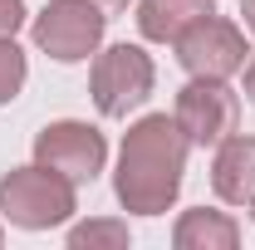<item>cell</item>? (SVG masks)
<instances>
[{"instance_id": "7a4b0ae2", "label": "cell", "mask_w": 255, "mask_h": 250, "mask_svg": "<svg viewBox=\"0 0 255 250\" xmlns=\"http://www.w3.org/2000/svg\"><path fill=\"white\" fill-rule=\"evenodd\" d=\"M0 216L15 221L20 231H49L74 216V182L54 167H20L0 177Z\"/></svg>"}, {"instance_id": "7c38bea8", "label": "cell", "mask_w": 255, "mask_h": 250, "mask_svg": "<svg viewBox=\"0 0 255 250\" xmlns=\"http://www.w3.org/2000/svg\"><path fill=\"white\" fill-rule=\"evenodd\" d=\"M20 89H25V49L10 34V39H0V103H10Z\"/></svg>"}, {"instance_id": "5bb4252c", "label": "cell", "mask_w": 255, "mask_h": 250, "mask_svg": "<svg viewBox=\"0 0 255 250\" xmlns=\"http://www.w3.org/2000/svg\"><path fill=\"white\" fill-rule=\"evenodd\" d=\"M241 15H246V30H255V0H241Z\"/></svg>"}, {"instance_id": "2e32d148", "label": "cell", "mask_w": 255, "mask_h": 250, "mask_svg": "<svg viewBox=\"0 0 255 250\" xmlns=\"http://www.w3.org/2000/svg\"><path fill=\"white\" fill-rule=\"evenodd\" d=\"M94 5H103V10H123L128 0H94Z\"/></svg>"}, {"instance_id": "3957f363", "label": "cell", "mask_w": 255, "mask_h": 250, "mask_svg": "<svg viewBox=\"0 0 255 250\" xmlns=\"http://www.w3.org/2000/svg\"><path fill=\"white\" fill-rule=\"evenodd\" d=\"M103 39V10L94 0H49L34 15V44L59 64L89 59Z\"/></svg>"}, {"instance_id": "ba28073f", "label": "cell", "mask_w": 255, "mask_h": 250, "mask_svg": "<svg viewBox=\"0 0 255 250\" xmlns=\"http://www.w3.org/2000/svg\"><path fill=\"white\" fill-rule=\"evenodd\" d=\"M211 187H216V196L231 201V206H246L255 196V142L251 137H236V132H231L226 142H216Z\"/></svg>"}, {"instance_id": "8fae6325", "label": "cell", "mask_w": 255, "mask_h": 250, "mask_svg": "<svg viewBox=\"0 0 255 250\" xmlns=\"http://www.w3.org/2000/svg\"><path fill=\"white\" fill-rule=\"evenodd\" d=\"M128 226L123 221H89V226H74L69 231V246L74 250H128Z\"/></svg>"}, {"instance_id": "52a82bcc", "label": "cell", "mask_w": 255, "mask_h": 250, "mask_svg": "<svg viewBox=\"0 0 255 250\" xmlns=\"http://www.w3.org/2000/svg\"><path fill=\"white\" fill-rule=\"evenodd\" d=\"M103 157H108V142L89 123H49L34 137V162L39 167H54L74 187L79 182H94L98 172H103Z\"/></svg>"}, {"instance_id": "30bf717a", "label": "cell", "mask_w": 255, "mask_h": 250, "mask_svg": "<svg viewBox=\"0 0 255 250\" xmlns=\"http://www.w3.org/2000/svg\"><path fill=\"white\" fill-rule=\"evenodd\" d=\"M172 246L177 250H236L241 246V226L226 216V211H187L172 231Z\"/></svg>"}, {"instance_id": "9c48e42d", "label": "cell", "mask_w": 255, "mask_h": 250, "mask_svg": "<svg viewBox=\"0 0 255 250\" xmlns=\"http://www.w3.org/2000/svg\"><path fill=\"white\" fill-rule=\"evenodd\" d=\"M211 15V0H142L137 5V30L157 44H177L187 25Z\"/></svg>"}, {"instance_id": "9a60e30c", "label": "cell", "mask_w": 255, "mask_h": 250, "mask_svg": "<svg viewBox=\"0 0 255 250\" xmlns=\"http://www.w3.org/2000/svg\"><path fill=\"white\" fill-rule=\"evenodd\" d=\"M246 98H251V103H255V64H251V69H246Z\"/></svg>"}, {"instance_id": "277c9868", "label": "cell", "mask_w": 255, "mask_h": 250, "mask_svg": "<svg viewBox=\"0 0 255 250\" xmlns=\"http://www.w3.org/2000/svg\"><path fill=\"white\" fill-rule=\"evenodd\" d=\"M152 59L137 44H113L94 64V103L103 118H128L142 98L152 94Z\"/></svg>"}, {"instance_id": "5b68a950", "label": "cell", "mask_w": 255, "mask_h": 250, "mask_svg": "<svg viewBox=\"0 0 255 250\" xmlns=\"http://www.w3.org/2000/svg\"><path fill=\"white\" fill-rule=\"evenodd\" d=\"M177 127L187 132L191 147H216L236 132V118H241V103L226 89V79H191L187 89L177 94Z\"/></svg>"}, {"instance_id": "6da1fadb", "label": "cell", "mask_w": 255, "mask_h": 250, "mask_svg": "<svg viewBox=\"0 0 255 250\" xmlns=\"http://www.w3.org/2000/svg\"><path fill=\"white\" fill-rule=\"evenodd\" d=\"M187 147H191L187 132L167 113L132 123L123 137V152H118V201L137 216H162L182 191Z\"/></svg>"}, {"instance_id": "8992f818", "label": "cell", "mask_w": 255, "mask_h": 250, "mask_svg": "<svg viewBox=\"0 0 255 250\" xmlns=\"http://www.w3.org/2000/svg\"><path fill=\"white\" fill-rule=\"evenodd\" d=\"M177 59L187 64L191 79H231L246 64V34L231 20H221V15H201L196 25L182 30Z\"/></svg>"}, {"instance_id": "4fadbf2b", "label": "cell", "mask_w": 255, "mask_h": 250, "mask_svg": "<svg viewBox=\"0 0 255 250\" xmlns=\"http://www.w3.org/2000/svg\"><path fill=\"white\" fill-rule=\"evenodd\" d=\"M20 25H25V0H0V39H10Z\"/></svg>"}, {"instance_id": "e0dca14e", "label": "cell", "mask_w": 255, "mask_h": 250, "mask_svg": "<svg viewBox=\"0 0 255 250\" xmlns=\"http://www.w3.org/2000/svg\"><path fill=\"white\" fill-rule=\"evenodd\" d=\"M251 211H255V196H251Z\"/></svg>"}, {"instance_id": "ac0fdd59", "label": "cell", "mask_w": 255, "mask_h": 250, "mask_svg": "<svg viewBox=\"0 0 255 250\" xmlns=\"http://www.w3.org/2000/svg\"><path fill=\"white\" fill-rule=\"evenodd\" d=\"M0 241H5V231H0Z\"/></svg>"}]
</instances>
